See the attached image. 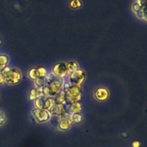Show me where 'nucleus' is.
<instances>
[{"label":"nucleus","instance_id":"obj_11","mask_svg":"<svg viewBox=\"0 0 147 147\" xmlns=\"http://www.w3.org/2000/svg\"><path fill=\"white\" fill-rule=\"evenodd\" d=\"M136 1L139 3L141 7L144 20L147 22V0H136Z\"/></svg>","mask_w":147,"mask_h":147},{"label":"nucleus","instance_id":"obj_13","mask_svg":"<svg viewBox=\"0 0 147 147\" xmlns=\"http://www.w3.org/2000/svg\"><path fill=\"white\" fill-rule=\"evenodd\" d=\"M54 105H55L54 98L45 97V98L44 107H43V109H44V110L49 111L53 106H54Z\"/></svg>","mask_w":147,"mask_h":147},{"label":"nucleus","instance_id":"obj_14","mask_svg":"<svg viewBox=\"0 0 147 147\" xmlns=\"http://www.w3.org/2000/svg\"><path fill=\"white\" fill-rule=\"evenodd\" d=\"M81 104H80L79 102H77V103H73V104L70 105V113L72 115L75 114V113H80V111H81Z\"/></svg>","mask_w":147,"mask_h":147},{"label":"nucleus","instance_id":"obj_3","mask_svg":"<svg viewBox=\"0 0 147 147\" xmlns=\"http://www.w3.org/2000/svg\"><path fill=\"white\" fill-rule=\"evenodd\" d=\"M86 79V73L82 69H78L73 73H70L69 83L72 86H81Z\"/></svg>","mask_w":147,"mask_h":147},{"label":"nucleus","instance_id":"obj_2","mask_svg":"<svg viewBox=\"0 0 147 147\" xmlns=\"http://www.w3.org/2000/svg\"><path fill=\"white\" fill-rule=\"evenodd\" d=\"M63 88L65 89L63 91L65 93L66 103L70 105L79 102L81 98V88L80 86H72L68 83L67 86L63 87Z\"/></svg>","mask_w":147,"mask_h":147},{"label":"nucleus","instance_id":"obj_12","mask_svg":"<svg viewBox=\"0 0 147 147\" xmlns=\"http://www.w3.org/2000/svg\"><path fill=\"white\" fill-rule=\"evenodd\" d=\"M9 58L6 55H0V73L4 70L5 67H7Z\"/></svg>","mask_w":147,"mask_h":147},{"label":"nucleus","instance_id":"obj_19","mask_svg":"<svg viewBox=\"0 0 147 147\" xmlns=\"http://www.w3.org/2000/svg\"><path fill=\"white\" fill-rule=\"evenodd\" d=\"M82 3L80 0H72L70 2V6L73 9H78L81 7Z\"/></svg>","mask_w":147,"mask_h":147},{"label":"nucleus","instance_id":"obj_7","mask_svg":"<svg viewBox=\"0 0 147 147\" xmlns=\"http://www.w3.org/2000/svg\"><path fill=\"white\" fill-rule=\"evenodd\" d=\"M94 96L99 101H104L109 98V92L106 88H100L95 91Z\"/></svg>","mask_w":147,"mask_h":147},{"label":"nucleus","instance_id":"obj_18","mask_svg":"<svg viewBox=\"0 0 147 147\" xmlns=\"http://www.w3.org/2000/svg\"><path fill=\"white\" fill-rule=\"evenodd\" d=\"M46 83L45 78H38L34 80V84L37 86V88H38L44 87Z\"/></svg>","mask_w":147,"mask_h":147},{"label":"nucleus","instance_id":"obj_17","mask_svg":"<svg viewBox=\"0 0 147 147\" xmlns=\"http://www.w3.org/2000/svg\"><path fill=\"white\" fill-rule=\"evenodd\" d=\"M45 98V96H44V97L42 98H39L35 99L34 106H35L36 109H43V107H44Z\"/></svg>","mask_w":147,"mask_h":147},{"label":"nucleus","instance_id":"obj_23","mask_svg":"<svg viewBox=\"0 0 147 147\" xmlns=\"http://www.w3.org/2000/svg\"><path fill=\"white\" fill-rule=\"evenodd\" d=\"M30 100H35L37 99V89H32L30 94Z\"/></svg>","mask_w":147,"mask_h":147},{"label":"nucleus","instance_id":"obj_24","mask_svg":"<svg viewBox=\"0 0 147 147\" xmlns=\"http://www.w3.org/2000/svg\"><path fill=\"white\" fill-rule=\"evenodd\" d=\"M131 146L132 147H140L141 143L139 142V141H134V142H132Z\"/></svg>","mask_w":147,"mask_h":147},{"label":"nucleus","instance_id":"obj_20","mask_svg":"<svg viewBox=\"0 0 147 147\" xmlns=\"http://www.w3.org/2000/svg\"><path fill=\"white\" fill-rule=\"evenodd\" d=\"M72 119H73V121L76 122V123H80L83 119V116L80 113H75V114L72 115Z\"/></svg>","mask_w":147,"mask_h":147},{"label":"nucleus","instance_id":"obj_26","mask_svg":"<svg viewBox=\"0 0 147 147\" xmlns=\"http://www.w3.org/2000/svg\"><path fill=\"white\" fill-rule=\"evenodd\" d=\"M1 40H0V45H1Z\"/></svg>","mask_w":147,"mask_h":147},{"label":"nucleus","instance_id":"obj_15","mask_svg":"<svg viewBox=\"0 0 147 147\" xmlns=\"http://www.w3.org/2000/svg\"><path fill=\"white\" fill-rule=\"evenodd\" d=\"M66 66H67V70H68L69 74L76 71V70L79 69L78 64L75 61L68 62V63L66 64Z\"/></svg>","mask_w":147,"mask_h":147},{"label":"nucleus","instance_id":"obj_8","mask_svg":"<svg viewBox=\"0 0 147 147\" xmlns=\"http://www.w3.org/2000/svg\"><path fill=\"white\" fill-rule=\"evenodd\" d=\"M131 9H132V11L134 13L135 16H136L138 19L144 20L143 14H142V9H141V7L140 5H139V3H138L136 1H135V2H134L133 4H132Z\"/></svg>","mask_w":147,"mask_h":147},{"label":"nucleus","instance_id":"obj_10","mask_svg":"<svg viewBox=\"0 0 147 147\" xmlns=\"http://www.w3.org/2000/svg\"><path fill=\"white\" fill-rule=\"evenodd\" d=\"M48 111L50 112V115H53V116H62V115L63 114V106L55 104Z\"/></svg>","mask_w":147,"mask_h":147},{"label":"nucleus","instance_id":"obj_6","mask_svg":"<svg viewBox=\"0 0 147 147\" xmlns=\"http://www.w3.org/2000/svg\"><path fill=\"white\" fill-rule=\"evenodd\" d=\"M73 121L72 119V116L66 114L65 116H61V120L58 123V129L62 131H66L70 129V126L73 123Z\"/></svg>","mask_w":147,"mask_h":147},{"label":"nucleus","instance_id":"obj_5","mask_svg":"<svg viewBox=\"0 0 147 147\" xmlns=\"http://www.w3.org/2000/svg\"><path fill=\"white\" fill-rule=\"evenodd\" d=\"M52 73L56 78L60 79L64 78L65 76H67V74H69L67 66H66L65 63H59L57 64H56L53 67V73Z\"/></svg>","mask_w":147,"mask_h":147},{"label":"nucleus","instance_id":"obj_1","mask_svg":"<svg viewBox=\"0 0 147 147\" xmlns=\"http://www.w3.org/2000/svg\"><path fill=\"white\" fill-rule=\"evenodd\" d=\"M1 74L5 79V83L9 86H14L21 81L22 74L20 70L15 67H7L4 69Z\"/></svg>","mask_w":147,"mask_h":147},{"label":"nucleus","instance_id":"obj_4","mask_svg":"<svg viewBox=\"0 0 147 147\" xmlns=\"http://www.w3.org/2000/svg\"><path fill=\"white\" fill-rule=\"evenodd\" d=\"M32 113L36 121L40 123H46L50 120L51 117L50 112L44 109H34L32 111Z\"/></svg>","mask_w":147,"mask_h":147},{"label":"nucleus","instance_id":"obj_9","mask_svg":"<svg viewBox=\"0 0 147 147\" xmlns=\"http://www.w3.org/2000/svg\"><path fill=\"white\" fill-rule=\"evenodd\" d=\"M55 103L56 105H60V106H64L66 103V99H65V93L63 90H62L58 95L54 97Z\"/></svg>","mask_w":147,"mask_h":147},{"label":"nucleus","instance_id":"obj_25","mask_svg":"<svg viewBox=\"0 0 147 147\" xmlns=\"http://www.w3.org/2000/svg\"><path fill=\"white\" fill-rule=\"evenodd\" d=\"M5 83V79L1 73H0V86H2Z\"/></svg>","mask_w":147,"mask_h":147},{"label":"nucleus","instance_id":"obj_21","mask_svg":"<svg viewBox=\"0 0 147 147\" xmlns=\"http://www.w3.org/2000/svg\"><path fill=\"white\" fill-rule=\"evenodd\" d=\"M37 72H38L39 78H45L47 76V70L45 67H39L37 68Z\"/></svg>","mask_w":147,"mask_h":147},{"label":"nucleus","instance_id":"obj_16","mask_svg":"<svg viewBox=\"0 0 147 147\" xmlns=\"http://www.w3.org/2000/svg\"><path fill=\"white\" fill-rule=\"evenodd\" d=\"M28 76L31 80H35L36 79L39 78L38 72H37V68H31L28 72Z\"/></svg>","mask_w":147,"mask_h":147},{"label":"nucleus","instance_id":"obj_22","mask_svg":"<svg viewBox=\"0 0 147 147\" xmlns=\"http://www.w3.org/2000/svg\"><path fill=\"white\" fill-rule=\"evenodd\" d=\"M7 117H6L5 114H4L2 111H0V126H4L6 123V122H7Z\"/></svg>","mask_w":147,"mask_h":147}]
</instances>
